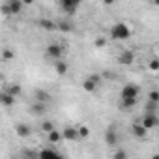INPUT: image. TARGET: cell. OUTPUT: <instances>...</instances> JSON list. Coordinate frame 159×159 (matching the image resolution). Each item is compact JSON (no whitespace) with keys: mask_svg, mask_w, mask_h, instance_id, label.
Masks as SVG:
<instances>
[{"mask_svg":"<svg viewBox=\"0 0 159 159\" xmlns=\"http://www.w3.org/2000/svg\"><path fill=\"white\" fill-rule=\"evenodd\" d=\"M137 101H139V86H135V84H125V86L122 88V105H124L125 109H131V107L137 105Z\"/></svg>","mask_w":159,"mask_h":159,"instance_id":"obj_1","label":"cell"},{"mask_svg":"<svg viewBox=\"0 0 159 159\" xmlns=\"http://www.w3.org/2000/svg\"><path fill=\"white\" fill-rule=\"evenodd\" d=\"M129 36H131V28H129L125 23H116V25L111 28V38H112V39L124 41V39H127Z\"/></svg>","mask_w":159,"mask_h":159,"instance_id":"obj_2","label":"cell"},{"mask_svg":"<svg viewBox=\"0 0 159 159\" xmlns=\"http://www.w3.org/2000/svg\"><path fill=\"white\" fill-rule=\"evenodd\" d=\"M101 84V77L96 73V75H92V77H88L86 81L83 83V90L84 92H96V88Z\"/></svg>","mask_w":159,"mask_h":159,"instance_id":"obj_3","label":"cell"},{"mask_svg":"<svg viewBox=\"0 0 159 159\" xmlns=\"http://www.w3.org/2000/svg\"><path fill=\"white\" fill-rule=\"evenodd\" d=\"M45 54H47V58H51V60H58V58H62L64 49H62V45H58V43H51V45L47 47Z\"/></svg>","mask_w":159,"mask_h":159,"instance_id":"obj_4","label":"cell"},{"mask_svg":"<svg viewBox=\"0 0 159 159\" xmlns=\"http://www.w3.org/2000/svg\"><path fill=\"white\" fill-rule=\"evenodd\" d=\"M140 124L144 125V129H153V127H157L159 118L155 116V112H148V114H144L140 118Z\"/></svg>","mask_w":159,"mask_h":159,"instance_id":"obj_5","label":"cell"},{"mask_svg":"<svg viewBox=\"0 0 159 159\" xmlns=\"http://www.w3.org/2000/svg\"><path fill=\"white\" fill-rule=\"evenodd\" d=\"M81 2H83V0H60L64 11L69 13V15H73L77 11V8H79V4H81Z\"/></svg>","mask_w":159,"mask_h":159,"instance_id":"obj_6","label":"cell"},{"mask_svg":"<svg viewBox=\"0 0 159 159\" xmlns=\"http://www.w3.org/2000/svg\"><path fill=\"white\" fill-rule=\"evenodd\" d=\"M8 10H10V15H19L23 11V0H8Z\"/></svg>","mask_w":159,"mask_h":159,"instance_id":"obj_7","label":"cell"},{"mask_svg":"<svg viewBox=\"0 0 159 159\" xmlns=\"http://www.w3.org/2000/svg\"><path fill=\"white\" fill-rule=\"evenodd\" d=\"M118 62H120L122 66H131V64L135 62V54H133L131 51H124V52L118 56Z\"/></svg>","mask_w":159,"mask_h":159,"instance_id":"obj_8","label":"cell"},{"mask_svg":"<svg viewBox=\"0 0 159 159\" xmlns=\"http://www.w3.org/2000/svg\"><path fill=\"white\" fill-rule=\"evenodd\" d=\"M15 133H17V137L26 139V137H30L32 129H30V125H26V124H17V125H15Z\"/></svg>","mask_w":159,"mask_h":159,"instance_id":"obj_9","label":"cell"},{"mask_svg":"<svg viewBox=\"0 0 159 159\" xmlns=\"http://www.w3.org/2000/svg\"><path fill=\"white\" fill-rule=\"evenodd\" d=\"M62 139H66V140H79V131H77V127H66V129L62 131Z\"/></svg>","mask_w":159,"mask_h":159,"instance_id":"obj_10","label":"cell"},{"mask_svg":"<svg viewBox=\"0 0 159 159\" xmlns=\"http://www.w3.org/2000/svg\"><path fill=\"white\" fill-rule=\"evenodd\" d=\"M131 131H133V135H135L137 139H144V137H146V133H148V129H144V125H142L140 122L133 124V125H131Z\"/></svg>","mask_w":159,"mask_h":159,"instance_id":"obj_11","label":"cell"},{"mask_svg":"<svg viewBox=\"0 0 159 159\" xmlns=\"http://www.w3.org/2000/svg\"><path fill=\"white\" fill-rule=\"evenodd\" d=\"M105 142H107L109 146L118 144V135H116L114 127H109V129H107V133H105Z\"/></svg>","mask_w":159,"mask_h":159,"instance_id":"obj_12","label":"cell"},{"mask_svg":"<svg viewBox=\"0 0 159 159\" xmlns=\"http://www.w3.org/2000/svg\"><path fill=\"white\" fill-rule=\"evenodd\" d=\"M38 26L43 28V30H49V32L56 30V23L51 21V19H39V21H38Z\"/></svg>","mask_w":159,"mask_h":159,"instance_id":"obj_13","label":"cell"},{"mask_svg":"<svg viewBox=\"0 0 159 159\" xmlns=\"http://www.w3.org/2000/svg\"><path fill=\"white\" fill-rule=\"evenodd\" d=\"M15 103V98L11 96V94H8L6 90L0 94V105H4V107H11Z\"/></svg>","mask_w":159,"mask_h":159,"instance_id":"obj_14","label":"cell"},{"mask_svg":"<svg viewBox=\"0 0 159 159\" xmlns=\"http://www.w3.org/2000/svg\"><path fill=\"white\" fill-rule=\"evenodd\" d=\"M38 155L39 157H62V153H58L54 148H43L38 152Z\"/></svg>","mask_w":159,"mask_h":159,"instance_id":"obj_15","label":"cell"},{"mask_svg":"<svg viewBox=\"0 0 159 159\" xmlns=\"http://www.w3.org/2000/svg\"><path fill=\"white\" fill-rule=\"evenodd\" d=\"M54 71L58 73V75H66L67 73V64L64 62V60H54Z\"/></svg>","mask_w":159,"mask_h":159,"instance_id":"obj_16","label":"cell"},{"mask_svg":"<svg viewBox=\"0 0 159 159\" xmlns=\"http://www.w3.org/2000/svg\"><path fill=\"white\" fill-rule=\"evenodd\" d=\"M45 111H47V105H45L43 101H36V103L30 107V112H32V114H43Z\"/></svg>","mask_w":159,"mask_h":159,"instance_id":"obj_17","label":"cell"},{"mask_svg":"<svg viewBox=\"0 0 159 159\" xmlns=\"http://www.w3.org/2000/svg\"><path fill=\"white\" fill-rule=\"evenodd\" d=\"M60 139H62V133H60V131H56V129H51V131L47 133V140H49L51 144H58V142H60Z\"/></svg>","mask_w":159,"mask_h":159,"instance_id":"obj_18","label":"cell"},{"mask_svg":"<svg viewBox=\"0 0 159 159\" xmlns=\"http://www.w3.org/2000/svg\"><path fill=\"white\" fill-rule=\"evenodd\" d=\"M56 30H60V32H73V25L71 23H67V21H58L56 23Z\"/></svg>","mask_w":159,"mask_h":159,"instance_id":"obj_19","label":"cell"},{"mask_svg":"<svg viewBox=\"0 0 159 159\" xmlns=\"http://www.w3.org/2000/svg\"><path fill=\"white\" fill-rule=\"evenodd\" d=\"M36 101H43V103H47V101H51V94L45 92V90H36Z\"/></svg>","mask_w":159,"mask_h":159,"instance_id":"obj_20","label":"cell"},{"mask_svg":"<svg viewBox=\"0 0 159 159\" xmlns=\"http://www.w3.org/2000/svg\"><path fill=\"white\" fill-rule=\"evenodd\" d=\"M6 92H8V94H11L13 98H17V96L21 94V86H19V84H10V86L6 88Z\"/></svg>","mask_w":159,"mask_h":159,"instance_id":"obj_21","label":"cell"},{"mask_svg":"<svg viewBox=\"0 0 159 159\" xmlns=\"http://www.w3.org/2000/svg\"><path fill=\"white\" fill-rule=\"evenodd\" d=\"M39 129H41L43 133H49L51 129H54V124H52V122H49V120H45V122H41Z\"/></svg>","mask_w":159,"mask_h":159,"instance_id":"obj_22","label":"cell"},{"mask_svg":"<svg viewBox=\"0 0 159 159\" xmlns=\"http://www.w3.org/2000/svg\"><path fill=\"white\" fill-rule=\"evenodd\" d=\"M77 131H79V139H86V137L90 135V129H88L86 125H81V127H77Z\"/></svg>","mask_w":159,"mask_h":159,"instance_id":"obj_23","label":"cell"},{"mask_svg":"<svg viewBox=\"0 0 159 159\" xmlns=\"http://www.w3.org/2000/svg\"><path fill=\"white\" fill-rule=\"evenodd\" d=\"M148 99H150V103H159V92L157 90H152L150 96H148Z\"/></svg>","mask_w":159,"mask_h":159,"instance_id":"obj_24","label":"cell"},{"mask_svg":"<svg viewBox=\"0 0 159 159\" xmlns=\"http://www.w3.org/2000/svg\"><path fill=\"white\" fill-rule=\"evenodd\" d=\"M13 56H15V54H13L11 49H4V51H2V60H11Z\"/></svg>","mask_w":159,"mask_h":159,"instance_id":"obj_25","label":"cell"},{"mask_svg":"<svg viewBox=\"0 0 159 159\" xmlns=\"http://www.w3.org/2000/svg\"><path fill=\"white\" fill-rule=\"evenodd\" d=\"M94 45H96L98 49H101V47H105V45H107V39H105V38H98V39L94 41Z\"/></svg>","mask_w":159,"mask_h":159,"instance_id":"obj_26","label":"cell"},{"mask_svg":"<svg viewBox=\"0 0 159 159\" xmlns=\"http://www.w3.org/2000/svg\"><path fill=\"white\" fill-rule=\"evenodd\" d=\"M150 69H152V71H157V69H159V62H157V60H152V62H150Z\"/></svg>","mask_w":159,"mask_h":159,"instance_id":"obj_27","label":"cell"},{"mask_svg":"<svg viewBox=\"0 0 159 159\" xmlns=\"http://www.w3.org/2000/svg\"><path fill=\"white\" fill-rule=\"evenodd\" d=\"M125 157H127L125 152H116V153H114V159H125Z\"/></svg>","mask_w":159,"mask_h":159,"instance_id":"obj_28","label":"cell"},{"mask_svg":"<svg viewBox=\"0 0 159 159\" xmlns=\"http://www.w3.org/2000/svg\"><path fill=\"white\" fill-rule=\"evenodd\" d=\"M0 11H2L4 15H10V10H8V4H2V6H0Z\"/></svg>","mask_w":159,"mask_h":159,"instance_id":"obj_29","label":"cell"},{"mask_svg":"<svg viewBox=\"0 0 159 159\" xmlns=\"http://www.w3.org/2000/svg\"><path fill=\"white\" fill-rule=\"evenodd\" d=\"M103 4L105 6H112V4H116V0H103Z\"/></svg>","mask_w":159,"mask_h":159,"instance_id":"obj_30","label":"cell"},{"mask_svg":"<svg viewBox=\"0 0 159 159\" xmlns=\"http://www.w3.org/2000/svg\"><path fill=\"white\" fill-rule=\"evenodd\" d=\"M23 4L25 6H30V4H34V0H23Z\"/></svg>","mask_w":159,"mask_h":159,"instance_id":"obj_31","label":"cell"}]
</instances>
